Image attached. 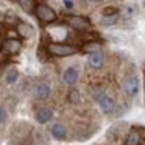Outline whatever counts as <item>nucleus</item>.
Returning <instances> with one entry per match:
<instances>
[{"instance_id":"obj_1","label":"nucleus","mask_w":145,"mask_h":145,"mask_svg":"<svg viewBox=\"0 0 145 145\" xmlns=\"http://www.w3.org/2000/svg\"><path fill=\"white\" fill-rule=\"evenodd\" d=\"M92 95H94V100L98 103L100 109L103 111L105 114H112L114 111H116V100H114L108 92L101 91V89H94Z\"/></svg>"},{"instance_id":"obj_2","label":"nucleus","mask_w":145,"mask_h":145,"mask_svg":"<svg viewBox=\"0 0 145 145\" xmlns=\"http://www.w3.org/2000/svg\"><path fill=\"white\" fill-rule=\"evenodd\" d=\"M47 52L52 56L56 58H64V56H70V55L76 53V48L70 44H63V42H50L47 44Z\"/></svg>"},{"instance_id":"obj_3","label":"nucleus","mask_w":145,"mask_h":145,"mask_svg":"<svg viewBox=\"0 0 145 145\" xmlns=\"http://www.w3.org/2000/svg\"><path fill=\"white\" fill-rule=\"evenodd\" d=\"M36 17H38V20L41 24H45V25H48V24H53L55 20H56V13H55V10L52 7H48V5L45 3H36Z\"/></svg>"},{"instance_id":"obj_4","label":"nucleus","mask_w":145,"mask_h":145,"mask_svg":"<svg viewBox=\"0 0 145 145\" xmlns=\"http://www.w3.org/2000/svg\"><path fill=\"white\" fill-rule=\"evenodd\" d=\"M67 24L76 31H86L92 27V22L84 16H70L67 17Z\"/></svg>"},{"instance_id":"obj_5","label":"nucleus","mask_w":145,"mask_h":145,"mask_svg":"<svg viewBox=\"0 0 145 145\" xmlns=\"http://www.w3.org/2000/svg\"><path fill=\"white\" fill-rule=\"evenodd\" d=\"M20 48H22V42H20V39H16V38H8L5 39L3 42H2V48L0 50L3 52L5 55H17L20 52Z\"/></svg>"},{"instance_id":"obj_6","label":"nucleus","mask_w":145,"mask_h":145,"mask_svg":"<svg viewBox=\"0 0 145 145\" xmlns=\"http://www.w3.org/2000/svg\"><path fill=\"white\" fill-rule=\"evenodd\" d=\"M123 89H125L126 95L128 97H136L139 94V80L136 75H131L125 80L123 83Z\"/></svg>"},{"instance_id":"obj_7","label":"nucleus","mask_w":145,"mask_h":145,"mask_svg":"<svg viewBox=\"0 0 145 145\" xmlns=\"http://www.w3.org/2000/svg\"><path fill=\"white\" fill-rule=\"evenodd\" d=\"M52 117H53V109L48 106H42L39 108L38 111H36L35 114V119L38 123H41V125H44V123H47L48 120H52Z\"/></svg>"},{"instance_id":"obj_8","label":"nucleus","mask_w":145,"mask_h":145,"mask_svg":"<svg viewBox=\"0 0 145 145\" xmlns=\"http://www.w3.org/2000/svg\"><path fill=\"white\" fill-rule=\"evenodd\" d=\"M33 94H35V98H36V100H45V98L50 97L52 89H50V86H48L47 83H38Z\"/></svg>"},{"instance_id":"obj_9","label":"nucleus","mask_w":145,"mask_h":145,"mask_svg":"<svg viewBox=\"0 0 145 145\" xmlns=\"http://www.w3.org/2000/svg\"><path fill=\"white\" fill-rule=\"evenodd\" d=\"M88 63H89V66H91L92 69H95V70L101 69V67H103V64H105V55L101 53V52H97V53L89 55Z\"/></svg>"},{"instance_id":"obj_10","label":"nucleus","mask_w":145,"mask_h":145,"mask_svg":"<svg viewBox=\"0 0 145 145\" xmlns=\"http://www.w3.org/2000/svg\"><path fill=\"white\" fill-rule=\"evenodd\" d=\"M78 76H80V72L76 67H67L63 73V80L67 84H75L78 81Z\"/></svg>"},{"instance_id":"obj_11","label":"nucleus","mask_w":145,"mask_h":145,"mask_svg":"<svg viewBox=\"0 0 145 145\" xmlns=\"http://www.w3.org/2000/svg\"><path fill=\"white\" fill-rule=\"evenodd\" d=\"M140 142H142V133L137 131L136 128H133L126 134V139H125V144L123 145H140Z\"/></svg>"},{"instance_id":"obj_12","label":"nucleus","mask_w":145,"mask_h":145,"mask_svg":"<svg viewBox=\"0 0 145 145\" xmlns=\"http://www.w3.org/2000/svg\"><path fill=\"white\" fill-rule=\"evenodd\" d=\"M50 133L55 139H58V140H66L67 139V129H66V126L61 125V123H55V125L52 126Z\"/></svg>"},{"instance_id":"obj_13","label":"nucleus","mask_w":145,"mask_h":145,"mask_svg":"<svg viewBox=\"0 0 145 145\" xmlns=\"http://www.w3.org/2000/svg\"><path fill=\"white\" fill-rule=\"evenodd\" d=\"M101 45H103V44H101V41H88V42H84V44H83L81 52L89 53V55L97 53V52H100Z\"/></svg>"},{"instance_id":"obj_14","label":"nucleus","mask_w":145,"mask_h":145,"mask_svg":"<svg viewBox=\"0 0 145 145\" xmlns=\"http://www.w3.org/2000/svg\"><path fill=\"white\" fill-rule=\"evenodd\" d=\"M17 78H19V70H17L16 67H10L7 75H5V81L11 84V83H16Z\"/></svg>"},{"instance_id":"obj_15","label":"nucleus","mask_w":145,"mask_h":145,"mask_svg":"<svg viewBox=\"0 0 145 145\" xmlns=\"http://www.w3.org/2000/svg\"><path fill=\"white\" fill-rule=\"evenodd\" d=\"M17 33H19L22 38H30V36L33 35V28L30 25H27V24H19V25H17Z\"/></svg>"},{"instance_id":"obj_16","label":"nucleus","mask_w":145,"mask_h":145,"mask_svg":"<svg viewBox=\"0 0 145 145\" xmlns=\"http://www.w3.org/2000/svg\"><path fill=\"white\" fill-rule=\"evenodd\" d=\"M117 20H119V14H116V16H103L101 17V25H105V27L116 25Z\"/></svg>"},{"instance_id":"obj_17","label":"nucleus","mask_w":145,"mask_h":145,"mask_svg":"<svg viewBox=\"0 0 145 145\" xmlns=\"http://www.w3.org/2000/svg\"><path fill=\"white\" fill-rule=\"evenodd\" d=\"M116 14H119V8L116 7H106L103 10V16H116Z\"/></svg>"},{"instance_id":"obj_18","label":"nucleus","mask_w":145,"mask_h":145,"mask_svg":"<svg viewBox=\"0 0 145 145\" xmlns=\"http://www.w3.org/2000/svg\"><path fill=\"white\" fill-rule=\"evenodd\" d=\"M69 100L72 101V103H78L80 101V92L76 91V89H72V91L69 92Z\"/></svg>"},{"instance_id":"obj_19","label":"nucleus","mask_w":145,"mask_h":145,"mask_svg":"<svg viewBox=\"0 0 145 145\" xmlns=\"http://www.w3.org/2000/svg\"><path fill=\"white\" fill-rule=\"evenodd\" d=\"M19 5L25 8V11H31L33 7L36 8V3H35V2H31V0H22V2H19Z\"/></svg>"},{"instance_id":"obj_20","label":"nucleus","mask_w":145,"mask_h":145,"mask_svg":"<svg viewBox=\"0 0 145 145\" xmlns=\"http://www.w3.org/2000/svg\"><path fill=\"white\" fill-rule=\"evenodd\" d=\"M8 114H7V109H5L3 106H0V123H5V120H7Z\"/></svg>"},{"instance_id":"obj_21","label":"nucleus","mask_w":145,"mask_h":145,"mask_svg":"<svg viewBox=\"0 0 145 145\" xmlns=\"http://www.w3.org/2000/svg\"><path fill=\"white\" fill-rule=\"evenodd\" d=\"M63 5L66 7V10H72V8H73V2H69V0H64Z\"/></svg>"},{"instance_id":"obj_22","label":"nucleus","mask_w":145,"mask_h":145,"mask_svg":"<svg viewBox=\"0 0 145 145\" xmlns=\"http://www.w3.org/2000/svg\"><path fill=\"white\" fill-rule=\"evenodd\" d=\"M0 48H2V42H0Z\"/></svg>"}]
</instances>
